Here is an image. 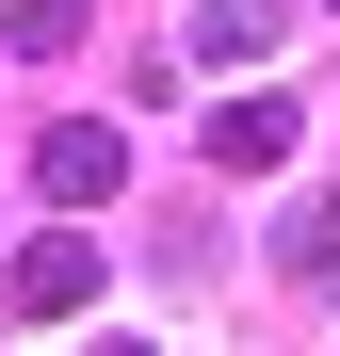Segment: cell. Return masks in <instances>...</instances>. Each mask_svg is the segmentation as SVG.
<instances>
[{
  "label": "cell",
  "mask_w": 340,
  "mask_h": 356,
  "mask_svg": "<svg viewBox=\"0 0 340 356\" xmlns=\"http://www.w3.org/2000/svg\"><path fill=\"white\" fill-rule=\"evenodd\" d=\"M33 178H49V195H65V211H97L113 178H130V146H113L97 113H49V130H33Z\"/></svg>",
  "instance_id": "cell-1"
},
{
  "label": "cell",
  "mask_w": 340,
  "mask_h": 356,
  "mask_svg": "<svg viewBox=\"0 0 340 356\" xmlns=\"http://www.w3.org/2000/svg\"><path fill=\"white\" fill-rule=\"evenodd\" d=\"M17 308H33V324H81V308H97V243H81V227L17 243Z\"/></svg>",
  "instance_id": "cell-2"
},
{
  "label": "cell",
  "mask_w": 340,
  "mask_h": 356,
  "mask_svg": "<svg viewBox=\"0 0 340 356\" xmlns=\"http://www.w3.org/2000/svg\"><path fill=\"white\" fill-rule=\"evenodd\" d=\"M292 146H308V113H292V97H227V113H211V162H227V178H275Z\"/></svg>",
  "instance_id": "cell-3"
},
{
  "label": "cell",
  "mask_w": 340,
  "mask_h": 356,
  "mask_svg": "<svg viewBox=\"0 0 340 356\" xmlns=\"http://www.w3.org/2000/svg\"><path fill=\"white\" fill-rule=\"evenodd\" d=\"M275 17H292V0H195V49H211V65H259Z\"/></svg>",
  "instance_id": "cell-4"
},
{
  "label": "cell",
  "mask_w": 340,
  "mask_h": 356,
  "mask_svg": "<svg viewBox=\"0 0 340 356\" xmlns=\"http://www.w3.org/2000/svg\"><path fill=\"white\" fill-rule=\"evenodd\" d=\"M275 275H292V291H340V195H324V211H292V227H275Z\"/></svg>",
  "instance_id": "cell-5"
},
{
  "label": "cell",
  "mask_w": 340,
  "mask_h": 356,
  "mask_svg": "<svg viewBox=\"0 0 340 356\" xmlns=\"http://www.w3.org/2000/svg\"><path fill=\"white\" fill-rule=\"evenodd\" d=\"M17 49H33V65H65V49H81V0H17Z\"/></svg>",
  "instance_id": "cell-6"
},
{
  "label": "cell",
  "mask_w": 340,
  "mask_h": 356,
  "mask_svg": "<svg viewBox=\"0 0 340 356\" xmlns=\"http://www.w3.org/2000/svg\"><path fill=\"white\" fill-rule=\"evenodd\" d=\"M324 17H340V0H324Z\"/></svg>",
  "instance_id": "cell-7"
}]
</instances>
